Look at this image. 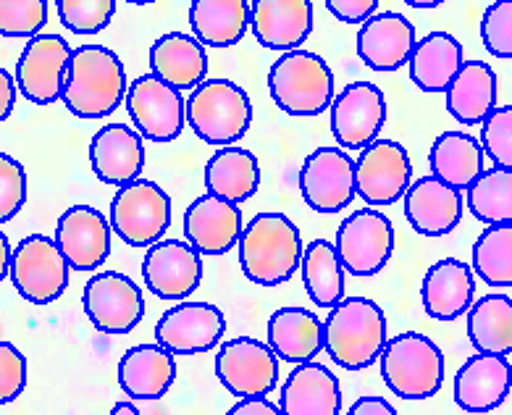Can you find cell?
<instances>
[{
    "label": "cell",
    "mask_w": 512,
    "mask_h": 415,
    "mask_svg": "<svg viewBox=\"0 0 512 415\" xmlns=\"http://www.w3.org/2000/svg\"><path fill=\"white\" fill-rule=\"evenodd\" d=\"M423 308L436 321H455L473 305L476 297V276L468 263L457 258H444L434 263L423 276Z\"/></svg>",
    "instance_id": "27"
},
{
    "label": "cell",
    "mask_w": 512,
    "mask_h": 415,
    "mask_svg": "<svg viewBox=\"0 0 512 415\" xmlns=\"http://www.w3.org/2000/svg\"><path fill=\"white\" fill-rule=\"evenodd\" d=\"M224 313L211 303H182L166 310L155 324V342L171 355H200L221 342Z\"/></svg>",
    "instance_id": "18"
},
{
    "label": "cell",
    "mask_w": 512,
    "mask_h": 415,
    "mask_svg": "<svg viewBox=\"0 0 512 415\" xmlns=\"http://www.w3.org/2000/svg\"><path fill=\"white\" fill-rule=\"evenodd\" d=\"M71 45L58 35L29 37L19 64H16V87L35 106H50L61 100Z\"/></svg>",
    "instance_id": "14"
},
{
    "label": "cell",
    "mask_w": 512,
    "mask_h": 415,
    "mask_svg": "<svg viewBox=\"0 0 512 415\" xmlns=\"http://www.w3.org/2000/svg\"><path fill=\"white\" fill-rule=\"evenodd\" d=\"M284 363H313L323 350V324L308 308H279L268 318V342Z\"/></svg>",
    "instance_id": "30"
},
{
    "label": "cell",
    "mask_w": 512,
    "mask_h": 415,
    "mask_svg": "<svg viewBox=\"0 0 512 415\" xmlns=\"http://www.w3.org/2000/svg\"><path fill=\"white\" fill-rule=\"evenodd\" d=\"M142 276L155 297L187 300L203 282V255L190 242L158 240L145 253Z\"/></svg>",
    "instance_id": "17"
},
{
    "label": "cell",
    "mask_w": 512,
    "mask_h": 415,
    "mask_svg": "<svg viewBox=\"0 0 512 415\" xmlns=\"http://www.w3.org/2000/svg\"><path fill=\"white\" fill-rule=\"evenodd\" d=\"M176 379V360L161 345H137L119 360V387L132 400H161Z\"/></svg>",
    "instance_id": "29"
},
{
    "label": "cell",
    "mask_w": 512,
    "mask_h": 415,
    "mask_svg": "<svg viewBox=\"0 0 512 415\" xmlns=\"http://www.w3.org/2000/svg\"><path fill=\"white\" fill-rule=\"evenodd\" d=\"M331 132L344 150H363L386 121L384 92L371 82H352L331 100Z\"/></svg>",
    "instance_id": "16"
},
{
    "label": "cell",
    "mask_w": 512,
    "mask_h": 415,
    "mask_svg": "<svg viewBox=\"0 0 512 415\" xmlns=\"http://www.w3.org/2000/svg\"><path fill=\"white\" fill-rule=\"evenodd\" d=\"M337 255L352 276L379 274L394 253V226L376 208H363L339 224Z\"/></svg>",
    "instance_id": "10"
},
{
    "label": "cell",
    "mask_w": 512,
    "mask_h": 415,
    "mask_svg": "<svg viewBox=\"0 0 512 415\" xmlns=\"http://www.w3.org/2000/svg\"><path fill=\"white\" fill-rule=\"evenodd\" d=\"M481 150L497 169H512V108L494 106L481 121Z\"/></svg>",
    "instance_id": "42"
},
{
    "label": "cell",
    "mask_w": 512,
    "mask_h": 415,
    "mask_svg": "<svg viewBox=\"0 0 512 415\" xmlns=\"http://www.w3.org/2000/svg\"><path fill=\"white\" fill-rule=\"evenodd\" d=\"M302 200L316 213H339L355 200V161L339 148H318L300 169Z\"/></svg>",
    "instance_id": "15"
},
{
    "label": "cell",
    "mask_w": 512,
    "mask_h": 415,
    "mask_svg": "<svg viewBox=\"0 0 512 415\" xmlns=\"http://www.w3.org/2000/svg\"><path fill=\"white\" fill-rule=\"evenodd\" d=\"M415 27L402 14L384 11L365 19L358 32V56L373 71H397L413 53Z\"/></svg>",
    "instance_id": "25"
},
{
    "label": "cell",
    "mask_w": 512,
    "mask_h": 415,
    "mask_svg": "<svg viewBox=\"0 0 512 415\" xmlns=\"http://www.w3.org/2000/svg\"><path fill=\"white\" fill-rule=\"evenodd\" d=\"M216 376L232 397H266L279 384V358L253 337L229 339L218 347Z\"/></svg>",
    "instance_id": "9"
},
{
    "label": "cell",
    "mask_w": 512,
    "mask_h": 415,
    "mask_svg": "<svg viewBox=\"0 0 512 415\" xmlns=\"http://www.w3.org/2000/svg\"><path fill=\"white\" fill-rule=\"evenodd\" d=\"M85 313L100 334H129L145 316L142 289L119 271L95 274L85 284Z\"/></svg>",
    "instance_id": "12"
},
{
    "label": "cell",
    "mask_w": 512,
    "mask_h": 415,
    "mask_svg": "<svg viewBox=\"0 0 512 415\" xmlns=\"http://www.w3.org/2000/svg\"><path fill=\"white\" fill-rule=\"evenodd\" d=\"M226 415H281L279 405H274L266 397H245L239 400L234 408H229Z\"/></svg>",
    "instance_id": "47"
},
{
    "label": "cell",
    "mask_w": 512,
    "mask_h": 415,
    "mask_svg": "<svg viewBox=\"0 0 512 415\" xmlns=\"http://www.w3.org/2000/svg\"><path fill=\"white\" fill-rule=\"evenodd\" d=\"M90 166L100 182L108 187H124L140 179L142 166H145L142 137L124 124H108L92 137Z\"/></svg>",
    "instance_id": "24"
},
{
    "label": "cell",
    "mask_w": 512,
    "mask_h": 415,
    "mask_svg": "<svg viewBox=\"0 0 512 415\" xmlns=\"http://www.w3.org/2000/svg\"><path fill=\"white\" fill-rule=\"evenodd\" d=\"M242 274L260 287L289 282L302 261V237L284 213H258L239 234Z\"/></svg>",
    "instance_id": "2"
},
{
    "label": "cell",
    "mask_w": 512,
    "mask_h": 415,
    "mask_svg": "<svg viewBox=\"0 0 512 415\" xmlns=\"http://www.w3.org/2000/svg\"><path fill=\"white\" fill-rule=\"evenodd\" d=\"M58 16L74 35H98L111 24L116 0H56Z\"/></svg>",
    "instance_id": "40"
},
{
    "label": "cell",
    "mask_w": 512,
    "mask_h": 415,
    "mask_svg": "<svg viewBox=\"0 0 512 415\" xmlns=\"http://www.w3.org/2000/svg\"><path fill=\"white\" fill-rule=\"evenodd\" d=\"M376 6L379 0H326V8L334 14V19L344 24H363L376 14Z\"/></svg>",
    "instance_id": "46"
},
{
    "label": "cell",
    "mask_w": 512,
    "mask_h": 415,
    "mask_svg": "<svg viewBox=\"0 0 512 415\" xmlns=\"http://www.w3.org/2000/svg\"><path fill=\"white\" fill-rule=\"evenodd\" d=\"M468 208L481 224L512 221V176L505 169L481 171L468 187Z\"/></svg>",
    "instance_id": "39"
},
{
    "label": "cell",
    "mask_w": 512,
    "mask_h": 415,
    "mask_svg": "<svg viewBox=\"0 0 512 415\" xmlns=\"http://www.w3.org/2000/svg\"><path fill=\"white\" fill-rule=\"evenodd\" d=\"M468 337L476 352L510 355L512 300L507 295H486L468 308Z\"/></svg>",
    "instance_id": "37"
},
{
    "label": "cell",
    "mask_w": 512,
    "mask_h": 415,
    "mask_svg": "<svg viewBox=\"0 0 512 415\" xmlns=\"http://www.w3.org/2000/svg\"><path fill=\"white\" fill-rule=\"evenodd\" d=\"M379 358L384 384L402 400H428L442 389L444 355L426 334L405 331L386 339Z\"/></svg>",
    "instance_id": "6"
},
{
    "label": "cell",
    "mask_w": 512,
    "mask_h": 415,
    "mask_svg": "<svg viewBox=\"0 0 512 415\" xmlns=\"http://www.w3.org/2000/svg\"><path fill=\"white\" fill-rule=\"evenodd\" d=\"M281 415H339L342 387L326 366L300 363L289 373L279 397Z\"/></svg>",
    "instance_id": "26"
},
{
    "label": "cell",
    "mask_w": 512,
    "mask_h": 415,
    "mask_svg": "<svg viewBox=\"0 0 512 415\" xmlns=\"http://www.w3.org/2000/svg\"><path fill=\"white\" fill-rule=\"evenodd\" d=\"M268 90L276 106L289 116H318L334 100V74L310 50H287L268 71Z\"/></svg>",
    "instance_id": "5"
},
{
    "label": "cell",
    "mask_w": 512,
    "mask_h": 415,
    "mask_svg": "<svg viewBox=\"0 0 512 415\" xmlns=\"http://www.w3.org/2000/svg\"><path fill=\"white\" fill-rule=\"evenodd\" d=\"M27 387V358L11 342H0V405L14 402Z\"/></svg>",
    "instance_id": "45"
},
{
    "label": "cell",
    "mask_w": 512,
    "mask_h": 415,
    "mask_svg": "<svg viewBox=\"0 0 512 415\" xmlns=\"http://www.w3.org/2000/svg\"><path fill=\"white\" fill-rule=\"evenodd\" d=\"M481 40L491 56H512V0H494L481 19Z\"/></svg>",
    "instance_id": "43"
},
{
    "label": "cell",
    "mask_w": 512,
    "mask_h": 415,
    "mask_svg": "<svg viewBox=\"0 0 512 415\" xmlns=\"http://www.w3.org/2000/svg\"><path fill=\"white\" fill-rule=\"evenodd\" d=\"M310 0H253L250 29L268 50H297L313 32Z\"/></svg>",
    "instance_id": "21"
},
{
    "label": "cell",
    "mask_w": 512,
    "mask_h": 415,
    "mask_svg": "<svg viewBox=\"0 0 512 415\" xmlns=\"http://www.w3.org/2000/svg\"><path fill=\"white\" fill-rule=\"evenodd\" d=\"M27 203V174L11 155L0 153V224H6Z\"/></svg>",
    "instance_id": "44"
},
{
    "label": "cell",
    "mask_w": 512,
    "mask_h": 415,
    "mask_svg": "<svg viewBox=\"0 0 512 415\" xmlns=\"http://www.w3.org/2000/svg\"><path fill=\"white\" fill-rule=\"evenodd\" d=\"M56 245L74 271H98L111 255V224L98 208L74 205L61 213Z\"/></svg>",
    "instance_id": "19"
},
{
    "label": "cell",
    "mask_w": 512,
    "mask_h": 415,
    "mask_svg": "<svg viewBox=\"0 0 512 415\" xmlns=\"http://www.w3.org/2000/svg\"><path fill=\"white\" fill-rule=\"evenodd\" d=\"M14 103H16V82L11 79L3 66H0V121H6L14 111Z\"/></svg>",
    "instance_id": "49"
},
{
    "label": "cell",
    "mask_w": 512,
    "mask_h": 415,
    "mask_svg": "<svg viewBox=\"0 0 512 415\" xmlns=\"http://www.w3.org/2000/svg\"><path fill=\"white\" fill-rule=\"evenodd\" d=\"M127 3H134V6H148V3H155V0H127Z\"/></svg>",
    "instance_id": "53"
},
{
    "label": "cell",
    "mask_w": 512,
    "mask_h": 415,
    "mask_svg": "<svg viewBox=\"0 0 512 415\" xmlns=\"http://www.w3.org/2000/svg\"><path fill=\"white\" fill-rule=\"evenodd\" d=\"M300 271L308 297L318 308H334L344 297V266L334 242L313 240L302 247Z\"/></svg>",
    "instance_id": "36"
},
{
    "label": "cell",
    "mask_w": 512,
    "mask_h": 415,
    "mask_svg": "<svg viewBox=\"0 0 512 415\" xmlns=\"http://www.w3.org/2000/svg\"><path fill=\"white\" fill-rule=\"evenodd\" d=\"M431 176L455 190H468L484 171V150L476 137L465 132H444L428 153Z\"/></svg>",
    "instance_id": "35"
},
{
    "label": "cell",
    "mask_w": 512,
    "mask_h": 415,
    "mask_svg": "<svg viewBox=\"0 0 512 415\" xmlns=\"http://www.w3.org/2000/svg\"><path fill=\"white\" fill-rule=\"evenodd\" d=\"M473 274L489 287L510 289L512 284V224H489L473 245Z\"/></svg>",
    "instance_id": "38"
},
{
    "label": "cell",
    "mask_w": 512,
    "mask_h": 415,
    "mask_svg": "<svg viewBox=\"0 0 512 415\" xmlns=\"http://www.w3.org/2000/svg\"><path fill=\"white\" fill-rule=\"evenodd\" d=\"M150 69H153V77L174 90H195L208 74V53L195 37L184 32H169L158 37L150 48Z\"/></svg>",
    "instance_id": "28"
},
{
    "label": "cell",
    "mask_w": 512,
    "mask_h": 415,
    "mask_svg": "<svg viewBox=\"0 0 512 415\" xmlns=\"http://www.w3.org/2000/svg\"><path fill=\"white\" fill-rule=\"evenodd\" d=\"M205 187H208V195L218 200L232 205L247 203L260 187L258 158L250 150L234 148V145L216 150L205 166Z\"/></svg>",
    "instance_id": "32"
},
{
    "label": "cell",
    "mask_w": 512,
    "mask_h": 415,
    "mask_svg": "<svg viewBox=\"0 0 512 415\" xmlns=\"http://www.w3.org/2000/svg\"><path fill=\"white\" fill-rule=\"evenodd\" d=\"M447 111L460 124H481L497 106V74L484 61L460 66L447 90Z\"/></svg>",
    "instance_id": "34"
},
{
    "label": "cell",
    "mask_w": 512,
    "mask_h": 415,
    "mask_svg": "<svg viewBox=\"0 0 512 415\" xmlns=\"http://www.w3.org/2000/svg\"><path fill=\"white\" fill-rule=\"evenodd\" d=\"M184 121L208 145H234L253 124L250 95L229 79H208L184 103Z\"/></svg>",
    "instance_id": "4"
},
{
    "label": "cell",
    "mask_w": 512,
    "mask_h": 415,
    "mask_svg": "<svg viewBox=\"0 0 512 415\" xmlns=\"http://www.w3.org/2000/svg\"><path fill=\"white\" fill-rule=\"evenodd\" d=\"M242 211L237 205L200 195L184 213V237L200 255H224L239 242Z\"/></svg>",
    "instance_id": "23"
},
{
    "label": "cell",
    "mask_w": 512,
    "mask_h": 415,
    "mask_svg": "<svg viewBox=\"0 0 512 415\" xmlns=\"http://www.w3.org/2000/svg\"><path fill=\"white\" fill-rule=\"evenodd\" d=\"M127 111L137 134L150 142H174L184 129L182 92L153 74H142L127 87Z\"/></svg>",
    "instance_id": "13"
},
{
    "label": "cell",
    "mask_w": 512,
    "mask_h": 415,
    "mask_svg": "<svg viewBox=\"0 0 512 415\" xmlns=\"http://www.w3.org/2000/svg\"><path fill=\"white\" fill-rule=\"evenodd\" d=\"M111 232L129 247H150L171 226V197L148 179L119 187L111 200Z\"/></svg>",
    "instance_id": "7"
},
{
    "label": "cell",
    "mask_w": 512,
    "mask_h": 415,
    "mask_svg": "<svg viewBox=\"0 0 512 415\" xmlns=\"http://www.w3.org/2000/svg\"><path fill=\"white\" fill-rule=\"evenodd\" d=\"M410 8H436L442 6L444 0H405Z\"/></svg>",
    "instance_id": "52"
},
{
    "label": "cell",
    "mask_w": 512,
    "mask_h": 415,
    "mask_svg": "<svg viewBox=\"0 0 512 415\" xmlns=\"http://www.w3.org/2000/svg\"><path fill=\"white\" fill-rule=\"evenodd\" d=\"M347 415H397V410L384 397H360L355 400Z\"/></svg>",
    "instance_id": "48"
},
{
    "label": "cell",
    "mask_w": 512,
    "mask_h": 415,
    "mask_svg": "<svg viewBox=\"0 0 512 415\" xmlns=\"http://www.w3.org/2000/svg\"><path fill=\"white\" fill-rule=\"evenodd\" d=\"M127 71L119 56L103 45L71 50L61 100L79 119H103L124 103Z\"/></svg>",
    "instance_id": "1"
},
{
    "label": "cell",
    "mask_w": 512,
    "mask_h": 415,
    "mask_svg": "<svg viewBox=\"0 0 512 415\" xmlns=\"http://www.w3.org/2000/svg\"><path fill=\"white\" fill-rule=\"evenodd\" d=\"M48 24V0H0V37H35Z\"/></svg>",
    "instance_id": "41"
},
{
    "label": "cell",
    "mask_w": 512,
    "mask_h": 415,
    "mask_svg": "<svg viewBox=\"0 0 512 415\" xmlns=\"http://www.w3.org/2000/svg\"><path fill=\"white\" fill-rule=\"evenodd\" d=\"M413 179L410 155L394 140H373L355 163V195L371 208L397 203Z\"/></svg>",
    "instance_id": "11"
},
{
    "label": "cell",
    "mask_w": 512,
    "mask_h": 415,
    "mask_svg": "<svg viewBox=\"0 0 512 415\" xmlns=\"http://www.w3.org/2000/svg\"><path fill=\"white\" fill-rule=\"evenodd\" d=\"M323 324V347L347 371L376 363L386 345V316L368 297H342Z\"/></svg>",
    "instance_id": "3"
},
{
    "label": "cell",
    "mask_w": 512,
    "mask_h": 415,
    "mask_svg": "<svg viewBox=\"0 0 512 415\" xmlns=\"http://www.w3.org/2000/svg\"><path fill=\"white\" fill-rule=\"evenodd\" d=\"M405 216L423 237H444L463 219V195L436 176H423L405 190Z\"/></svg>",
    "instance_id": "22"
},
{
    "label": "cell",
    "mask_w": 512,
    "mask_h": 415,
    "mask_svg": "<svg viewBox=\"0 0 512 415\" xmlns=\"http://www.w3.org/2000/svg\"><path fill=\"white\" fill-rule=\"evenodd\" d=\"M8 263H11V245L6 234L0 232V282L8 276Z\"/></svg>",
    "instance_id": "50"
},
{
    "label": "cell",
    "mask_w": 512,
    "mask_h": 415,
    "mask_svg": "<svg viewBox=\"0 0 512 415\" xmlns=\"http://www.w3.org/2000/svg\"><path fill=\"white\" fill-rule=\"evenodd\" d=\"M192 35L208 48H232L245 37L250 27V3L247 0H192Z\"/></svg>",
    "instance_id": "33"
},
{
    "label": "cell",
    "mask_w": 512,
    "mask_h": 415,
    "mask_svg": "<svg viewBox=\"0 0 512 415\" xmlns=\"http://www.w3.org/2000/svg\"><path fill=\"white\" fill-rule=\"evenodd\" d=\"M463 45L449 32H431L415 40L413 53L407 58L410 79L423 92H444L463 66Z\"/></svg>",
    "instance_id": "31"
},
{
    "label": "cell",
    "mask_w": 512,
    "mask_h": 415,
    "mask_svg": "<svg viewBox=\"0 0 512 415\" xmlns=\"http://www.w3.org/2000/svg\"><path fill=\"white\" fill-rule=\"evenodd\" d=\"M108 415H140V410L134 408L132 402H116Z\"/></svg>",
    "instance_id": "51"
},
{
    "label": "cell",
    "mask_w": 512,
    "mask_h": 415,
    "mask_svg": "<svg viewBox=\"0 0 512 415\" xmlns=\"http://www.w3.org/2000/svg\"><path fill=\"white\" fill-rule=\"evenodd\" d=\"M71 268L58 250L56 240L45 234H32L11 250L8 276L16 292L35 305L56 303L69 287Z\"/></svg>",
    "instance_id": "8"
},
{
    "label": "cell",
    "mask_w": 512,
    "mask_h": 415,
    "mask_svg": "<svg viewBox=\"0 0 512 415\" xmlns=\"http://www.w3.org/2000/svg\"><path fill=\"white\" fill-rule=\"evenodd\" d=\"M512 368L505 355H470L455 376V402L465 413H491L510 394Z\"/></svg>",
    "instance_id": "20"
}]
</instances>
